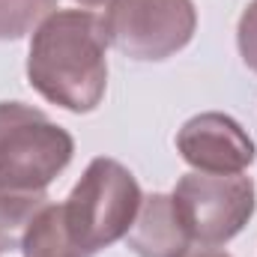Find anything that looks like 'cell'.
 <instances>
[{"mask_svg":"<svg viewBox=\"0 0 257 257\" xmlns=\"http://www.w3.org/2000/svg\"><path fill=\"white\" fill-rule=\"evenodd\" d=\"M105 48V30L93 12L57 9L33 30L27 81L45 102L72 114H90L108 90Z\"/></svg>","mask_w":257,"mask_h":257,"instance_id":"obj_1","label":"cell"},{"mask_svg":"<svg viewBox=\"0 0 257 257\" xmlns=\"http://www.w3.org/2000/svg\"><path fill=\"white\" fill-rule=\"evenodd\" d=\"M141 200V186L126 165L105 156L93 159L63 203L72 239L87 254L111 248L132 230Z\"/></svg>","mask_w":257,"mask_h":257,"instance_id":"obj_2","label":"cell"},{"mask_svg":"<svg viewBox=\"0 0 257 257\" xmlns=\"http://www.w3.org/2000/svg\"><path fill=\"white\" fill-rule=\"evenodd\" d=\"M75 156L63 126L24 102H0V189L45 192Z\"/></svg>","mask_w":257,"mask_h":257,"instance_id":"obj_3","label":"cell"},{"mask_svg":"<svg viewBox=\"0 0 257 257\" xmlns=\"http://www.w3.org/2000/svg\"><path fill=\"white\" fill-rule=\"evenodd\" d=\"M174 206L200 248H221L254 218L257 192L245 174H200L180 177Z\"/></svg>","mask_w":257,"mask_h":257,"instance_id":"obj_4","label":"cell"},{"mask_svg":"<svg viewBox=\"0 0 257 257\" xmlns=\"http://www.w3.org/2000/svg\"><path fill=\"white\" fill-rule=\"evenodd\" d=\"M105 39L128 60L162 63L194 39V0H114L102 18Z\"/></svg>","mask_w":257,"mask_h":257,"instance_id":"obj_5","label":"cell"},{"mask_svg":"<svg viewBox=\"0 0 257 257\" xmlns=\"http://www.w3.org/2000/svg\"><path fill=\"white\" fill-rule=\"evenodd\" d=\"M177 153L200 174H242L257 159L251 135L221 111L186 120L177 132Z\"/></svg>","mask_w":257,"mask_h":257,"instance_id":"obj_6","label":"cell"},{"mask_svg":"<svg viewBox=\"0 0 257 257\" xmlns=\"http://www.w3.org/2000/svg\"><path fill=\"white\" fill-rule=\"evenodd\" d=\"M126 242L138 257H186L192 248V236L174 206V197L162 192L141 200Z\"/></svg>","mask_w":257,"mask_h":257,"instance_id":"obj_7","label":"cell"},{"mask_svg":"<svg viewBox=\"0 0 257 257\" xmlns=\"http://www.w3.org/2000/svg\"><path fill=\"white\" fill-rule=\"evenodd\" d=\"M21 254L24 257H90L69 233L63 203H48L33 218V224L24 233Z\"/></svg>","mask_w":257,"mask_h":257,"instance_id":"obj_8","label":"cell"},{"mask_svg":"<svg viewBox=\"0 0 257 257\" xmlns=\"http://www.w3.org/2000/svg\"><path fill=\"white\" fill-rule=\"evenodd\" d=\"M48 203V192L0 189V251H21L27 227Z\"/></svg>","mask_w":257,"mask_h":257,"instance_id":"obj_9","label":"cell"},{"mask_svg":"<svg viewBox=\"0 0 257 257\" xmlns=\"http://www.w3.org/2000/svg\"><path fill=\"white\" fill-rule=\"evenodd\" d=\"M60 0H0V42H15L33 33Z\"/></svg>","mask_w":257,"mask_h":257,"instance_id":"obj_10","label":"cell"},{"mask_svg":"<svg viewBox=\"0 0 257 257\" xmlns=\"http://www.w3.org/2000/svg\"><path fill=\"white\" fill-rule=\"evenodd\" d=\"M236 48H239L242 63L257 75V0H251L242 9V15H239V24H236Z\"/></svg>","mask_w":257,"mask_h":257,"instance_id":"obj_11","label":"cell"},{"mask_svg":"<svg viewBox=\"0 0 257 257\" xmlns=\"http://www.w3.org/2000/svg\"><path fill=\"white\" fill-rule=\"evenodd\" d=\"M186 257H230L227 251H218V248H200V251H189Z\"/></svg>","mask_w":257,"mask_h":257,"instance_id":"obj_12","label":"cell"},{"mask_svg":"<svg viewBox=\"0 0 257 257\" xmlns=\"http://www.w3.org/2000/svg\"><path fill=\"white\" fill-rule=\"evenodd\" d=\"M78 6H84V9H99V6H111L114 0H75Z\"/></svg>","mask_w":257,"mask_h":257,"instance_id":"obj_13","label":"cell"}]
</instances>
